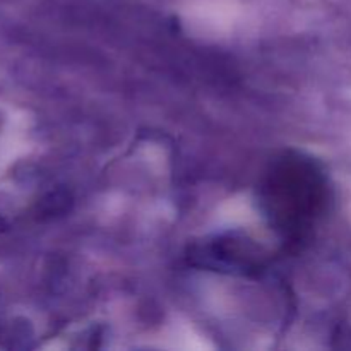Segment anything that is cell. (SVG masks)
<instances>
[{"label":"cell","mask_w":351,"mask_h":351,"mask_svg":"<svg viewBox=\"0 0 351 351\" xmlns=\"http://www.w3.org/2000/svg\"><path fill=\"white\" fill-rule=\"evenodd\" d=\"M5 230V221H3L2 218H0V232H3Z\"/></svg>","instance_id":"obj_1"}]
</instances>
